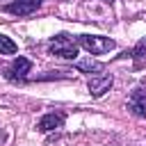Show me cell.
Instances as JSON below:
<instances>
[{"label": "cell", "instance_id": "obj_1", "mask_svg": "<svg viewBox=\"0 0 146 146\" xmlns=\"http://www.w3.org/2000/svg\"><path fill=\"white\" fill-rule=\"evenodd\" d=\"M80 43L91 55H103V52H110L114 48V41L110 36H100V34H82L80 36Z\"/></svg>", "mask_w": 146, "mask_h": 146}, {"label": "cell", "instance_id": "obj_2", "mask_svg": "<svg viewBox=\"0 0 146 146\" xmlns=\"http://www.w3.org/2000/svg\"><path fill=\"white\" fill-rule=\"evenodd\" d=\"M50 52L59 55L64 59H75L78 57V46H75V41L68 34H57L52 39V43H50Z\"/></svg>", "mask_w": 146, "mask_h": 146}, {"label": "cell", "instance_id": "obj_3", "mask_svg": "<svg viewBox=\"0 0 146 146\" xmlns=\"http://www.w3.org/2000/svg\"><path fill=\"white\" fill-rule=\"evenodd\" d=\"M128 110L135 114V116H146V89H135L130 94V100H128Z\"/></svg>", "mask_w": 146, "mask_h": 146}, {"label": "cell", "instance_id": "obj_4", "mask_svg": "<svg viewBox=\"0 0 146 146\" xmlns=\"http://www.w3.org/2000/svg\"><path fill=\"white\" fill-rule=\"evenodd\" d=\"M112 82H114L112 75H96V78L89 80V94H91L94 98H100L105 91H110Z\"/></svg>", "mask_w": 146, "mask_h": 146}, {"label": "cell", "instance_id": "obj_5", "mask_svg": "<svg viewBox=\"0 0 146 146\" xmlns=\"http://www.w3.org/2000/svg\"><path fill=\"white\" fill-rule=\"evenodd\" d=\"M41 2L43 0H14L7 9L11 11V14H18V16H27V14H32V11H36L39 7H41Z\"/></svg>", "mask_w": 146, "mask_h": 146}, {"label": "cell", "instance_id": "obj_6", "mask_svg": "<svg viewBox=\"0 0 146 146\" xmlns=\"http://www.w3.org/2000/svg\"><path fill=\"white\" fill-rule=\"evenodd\" d=\"M62 123H64V114H59V112H50V114L41 116V121L36 123V128H39L41 132H50V130L62 128Z\"/></svg>", "mask_w": 146, "mask_h": 146}, {"label": "cell", "instance_id": "obj_7", "mask_svg": "<svg viewBox=\"0 0 146 146\" xmlns=\"http://www.w3.org/2000/svg\"><path fill=\"white\" fill-rule=\"evenodd\" d=\"M27 73H30V59H25V57H16L14 64H11V68H9V75H11L14 80H23Z\"/></svg>", "mask_w": 146, "mask_h": 146}, {"label": "cell", "instance_id": "obj_8", "mask_svg": "<svg viewBox=\"0 0 146 146\" xmlns=\"http://www.w3.org/2000/svg\"><path fill=\"white\" fill-rule=\"evenodd\" d=\"M18 48H16V43L9 39V36H5V34H0V52L2 55H14Z\"/></svg>", "mask_w": 146, "mask_h": 146}, {"label": "cell", "instance_id": "obj_9", "mask_svg": "<svg viewBox=\"0 0 146 146\" xmlns=\"http://www.w3.org/2000/svg\"><path fill=\"white\" fill-rule=\"evenodd\" d=\"M78 68H80V71H100V68H103V64H98V62H91V59H89V62H80V64H78Z\"/></svg>", "mask_w": 146, "mask_h": 146}, {"label": "cell", "instance_id": "obj_10", "mask_svg": "<svg viewBox=\"0 0 146 146\" xmlns=\"http://www.w3.org/2000/svg\"><path fill=\"white\" fill-rule=\"evenodd\" d=\"M141 52H146V39H141V41L135 46V50H132V57H139Z\"/></svg>", "mask_w": 146, "mask_h": 146}, {"label": "cell", "instance_id": "obj_11", "mask_svg": "<svg viewBox=\"0 0 146 146\" xmlns=\"http://www.w3.org/2000/svg\"><path fill=\"white\" fill-rule=\"evenodd\" d=\"M105 2H112V0H105Z\"/></svg>", "mask_w": 146, "mask_h": 146}]
</instances>
